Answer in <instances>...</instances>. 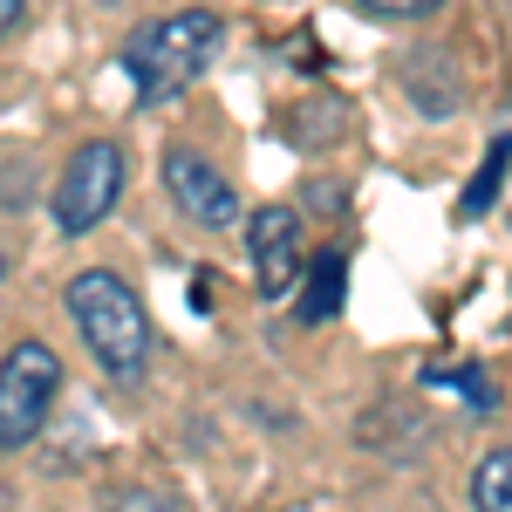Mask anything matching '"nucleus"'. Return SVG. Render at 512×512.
Segmentation results:
<instances>
[{"mask_svg": "<svg viewBox=\"0 0 512 512\" xmlns=\"http://www.w3.org/2000/svg\"><path fill=\"white\" fill-rule=\"evenodd\" d=\"M7 274H14V260H7V246H0V280H7Z\"/></svg>", "mask_w": 512, "mask_h": 512, "instance_id": "nucleus-14", "label": "nucleus"}, {"mask_svg": "<svg viewBox=\"0 0 512 512\" xmlns=\"http://www.w3.org/2000/svg\"><path fill=\"white\" fill-rule=\"evenodd\" d=\"M123 198V144L110 137H96V144H82L76 158L62 164V185L48 198V212H55V233H89V226H103L110 212H117Z\"/></svg>", "mask_w": 512, "mask_h": 512, "instance_id": "nucleus-4", "label": "nucleus"}, {"mask_svg": "<svg viewBox=\"0 0 512 512\" xmlns=\"http://www.w3.org/2000/svg\"><path fill=\"white\" fill-rule=\"evenodd\" d=\"M110 512H178V506L158 485H123V492H110Z\"/></svg>", "mask_w": 512, "mask_h": 512, "instance_id": "nucleus-11", "label": "nucleus"}, {"mask_svg": "<svg viewBox=\"0 0 512 512\" xmlns=\"http://www.w3.org/2000/svg\"><path fill=\"white\" fill-rule=\"evenodd\" d=\"M62 301H69V321L89 342V355L110 369V383H144V369H151V315H144V301L110 267L69 274Z\"/></svg>", "mask_w": 512, "mask_h": 512, "instance_id": "nucleus-1", "label": "nucleus"}, {"mask_svg": "<svg viewBox=\"0 0 512 512\" xmlns=\"http://www.w3.org/2000/svg\"><path fill=\"white\" fill-rule=\"evenodd\" d=\"M369 14H383V21H417V14H437L444 0H362Z\"/></svg>", "mask_w": 512, "mask_h": 512, "instance_id": "nucleus-12", "label": "nucleus"}, {"mask_svg": "<svg viewBox=\"0 0 512 512\" xmlns=\"http://www.w3.org/2000/svg\"><path fill=\"white\" fill-rule=\"evenodd\" d=\"M21 21H28V0H0V41L14 35V28H21Z\"/></svg>", "mask_w": 512, "mask_h": 512, "instance_id": "nucleus-13", "label": "nucleus"}, {"mask_svg": "<svg viewBox=\"0 0 512 512\" xmlns=\"http://www.w3.org/2000/svg\"><path fill=\"white\" fill-rule=\"evenodd\" d=\"M506 158H512V137H499V144H492V158H485V178H478L472 192H465V219H478V212L492 205V192H499V178H506Z\"/></svg>", "mask_w": 512, "mask_h": 512, "instance_id": "nucleus-10", "label": "nucleus"}, {"mask_svg": "<svg viewBox=\"0 0 512 512\" xmlns=\"http://www.w3.org/2000/svg\"><path fill=\"white\" fill-rule=\"evenodd\" d=\"M62 396V355L48 342H14L0 355V451H28Z\"/></svg>", "mask_w": 512, "mask_h": 512, "instance_id": "nucleus-3", "label": "nucleus"}, {"mask_svg": "<svg viewBox=\"0 0 512 512\" xmlns=\"http://www.w3.org/2000/svg\"><path fill=\"white\" fill-rule=\"evenodd\" d=\"M472 512H512V444H499L472 472Z\"/></svg>", "mask_w": 512, "mask_h": 512, "instance_id": "nucleus-9", "label": "nucleus"}, {"mask_svg": "<svg viewBox=\"0 0 512 512\" xmlns=\"http://www.w3.org/2000/svg\"><path fill=\"white\" fill-rule=\"evenodd\" d=\"M403 82H410V96H417L424 117H451L458 110V69H451L444 48H417V62L403 69Z\"/></svg>", "mask_w": 512, "mask_h": 512, "instance_id": "nucleus-8", "label": "nucleus"}, {"mask_svg": "<svg viewBox=\"0 0 512 512\" xmlns=\"http://www.w3.org/2000/svg\"><path fill=\"white\" fill-rule=\"evenodd\" d=\"M342 294H349V253H321L308 287H301V301H294V321H301V328L335 321L342 315Z\"/></svg>", "mask_w": 512, "mask_h": 512, "instance_id": "nucleus-7", "label": "nucleus"}, {"mask_svg": "<svg viewBox=\"0 0 512 512\" xmlns=\"http://www.w3.org/2000/svg\"><path fill=\"white\" fill-rule=\"evenodd\" d=\"M246 253H253V274H260V294L280 301L294 280H301V219L287 205H260L253 226H246Z\"/></svg>", "mask_w": 512, "mask_h": 512, "instance_id": "nucleus-6", "label": "nucleus"}, {"mask_svg": "<svg viewBox=\"0 0 512 512\" xmlns=\"http://www.w3.org/2000/svg\"><path fill=\"white\" fill-rule=\"evenodd\" d=\"M212 48H219V14L212 7H185V14H164L151 28H137L130 48H123V69H130L144 103H171L178 89L198 82Z\"/></svg>", "mask_w": 512, "mask_h": 512, "instance_id": "nucleus-2", "label": "nucleus"}, {"mask_svg": "<svg viewBox=\"0 0 512 512\" xmlns=\"http://www.w3.org/2000/svg\"><path fill=\"white\" fill-rule=\"evenodd\" d=\"M164 192H171V205H178L192 226H205V233L239 226V192L219 178V164L198 158L192 144H171V151H164Z\"/></svg>", "mask_w": 512, "mask_h": 512, "instance_id": "nucleus-5", "label": "nucleus"}]
</instances>
